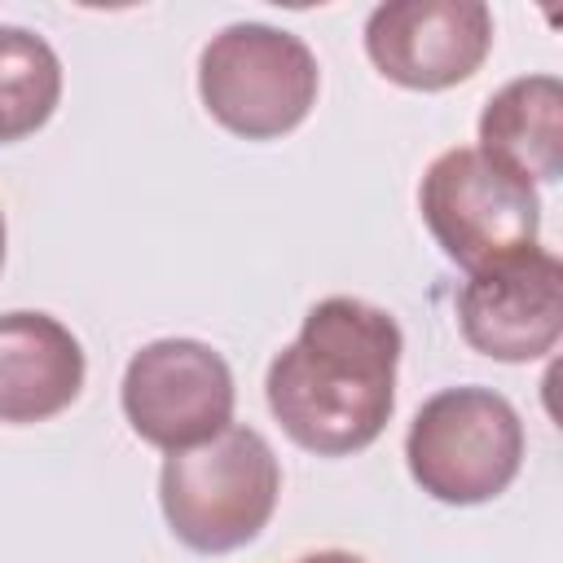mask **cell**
Wrapping results in <instances>:
<instances>
[{
    "label": "cell",
    "mask_w": 563,
    "mask_h": 563,
    "mask_svg": "<svg viewBox=\"0 0 563 563\" xmlns=\"http://www.w3.org/2000/svg\"><path fill=\"white\" fill-rule=\"evenodd\" d=\"M365 53L383 79L444 92L493 53V13L484 0H387L365 18Z\"/></svg>",
    "instance_id": "52a82bcc"
},
{
    "label": "cell",
    "mask_w": 563,
    "mask_h": 563,
    "mask_svg": "<svg viewBox=\"0 0 563 563\" xmlns=\"http://www.w3.org/2000/svg\"><path fill=\"white\" fill-rule=\"evenodd\" d=\"M413 484L444 506H484L501 497L523 466L519 409L479 383L444 387L422 400L405 431Z\"/></svg>",
    "instance_id": "3957f363"
},
{
    "label": "cell",
    "mask_w": 563,
    "mask_h": 563,
    "mask_svg": "<svg viewBox=\"0 0 563 563\" xmlns=\"http://www.w3.org/2000/svg\"><path fill=\"white\" fill-rule=\"evenodd\" d=\"M488 163L523 185H550L563 172V84L559 75H519L479 110V145Z\"/></svg>",
    "instance_id": "30bf717a"
},
{
    "label": "cell",
    "mask_w": 563,
    "mask_h": 563,
    "mask_svg": "<svg viewBox=\"0 0 563 563\" xmlns=\"http://www.w3.org/2000/svg\"><path fill=\"white\" fill-rule=\"evenodd\" d=\"M299 563H365V559L352 550H317V554H303Z\"/></svg>",
    "instance_id": "7c38bea8"
},
{
    "label": "cell",
    "mask_w": 563,
    "mask_h": 563,
    "mask_svg": "<svg viewBox=\"0 0 563 563\" xmlns=\"http://www.w3.org/2000/svg\"><path fill=\"white\" fill-rule=\"evenodd\" d=\"M62 101V57L26 26H0V145L40 132Z\"/></svg>",
    "instance_id": "8fae6325"
},
{
    "label": "cell",
    "mask_w": 563,
    "mask_h": 563,
    "mask_svg": "<svg viewBox=\"0 0 563 563\" xmlns=\"http://www.w3.org/2000/svg\"><path fill=\"white\" fill-rule=\"evenodd\" d=\"M400 352L405 334L387 308L330 295L308 308L295 343L273 356L264 374L268 413L317 457L361 453L391 422Z\"/></svg>",
    "instance_id": "6da1fadb"
},
{
    "label": "cell",
    "mask_w": 563,
    "mask_h": 563,
    "mask_svg": "<svg viewBox=\"0 0 563 563\" xmlns=\"http://www.w3.org/2000/svg\"><path fill=\"white\" fill-rule=\"evenodd\" d=\"M233 369L202 339H154L136 347L119 383L128 427L163 453L220 435L233 422Z\"/></svg>",
    "instance_id": "8992f818"
},
{
    "label": "cell",
    "mask_w": 563,
    "mask_h": 563,
    "mask_svg": "<svg viewBox=\"0 0 563 563\" xmlns=\"http://www.w3.org/2000/svg\"><path fill=\"white\" fill-rule=\"evenodd\" d=\"M321 92L312 48L268 22H233L202 44L198 97L207 114L242 141H277L295 132Z\"/></svg>",
    "instance_id": "277c9868"
},
{
    "label": "cell",
    "mask_w": 563,
    "mask_h": 563,
    "mask_svg": "<svg viewBox=\"0 0 563 563\" xmlns=\"http://www.w3.org/2000/svg\"><path fill=\"white\" fill-rule=\"evenodd\" d=\"M84 343L48 312H0V422L31 427L70 409L84 391Z\"/></svg>",
    "instance_id": "9c48e42d"
},
{
    "label": "cell",
    "mask_w": 563,
    "mask_h": 563,
    "mask_svg": "<svg viewBox=\"0 0 563 563\" xmlns=\"http://www.w3.org/2000/svg\"><path fill=\"white\" fill-rule=\"evenodd\" d=\"M4 242H9V229H4V211H0V268H4Z\"/></svg>",
    "instance_id": "4fadbf2b"
},
{
    "label": "cell",
    "mask_w": 563,
    "mask_h": 563,
    "mask_svg": "<svg viewBox=\"0 0 563 563\" xmlns=\"http://www.w3.org/2000/svg\"><path fill=\"white\" fill-rule=\"evenodd\" d=\"M462 339L501 365H528L554 352L563 334V264L541 242L493 268L466 273L457 290Z\"/></svg>",
    "instance_id": "ba28073f"
},
{
    "label": "cell",
    "mask_w": 563,
    "mask_h": 563,
    "mask_svg": "<svg viewBox=\"0 0 563 563\" xmlns=\"http://www.w3.org/2000/svg\"><path fill=\"white\" fill-rule=\"evenodd\" d=\"M418 211L444 260L466 273L523 255L541 238L537 189L488 163L475 145L431 158L418 185Z\"/></svg>",
    "instance_id": "5b68a950"
},
{
    "label": "cell",
    "mask_w": 563,
    "mask_h": 563,
    "mask_svg": "<svg viewBox=\"0 0 563 563\" xmlns=\"http://www.w3.org/2000/svg\"><path fill=\"white\" fill-rule=\"evenodd\" d=\"M282 497V466L255 427L229 422L220 435L167 453L158 471V506L180 545L194 554H229L251 545Z\"/></svg>",
    "instance_id": "7a4b0ae2"
}]
</instances>
